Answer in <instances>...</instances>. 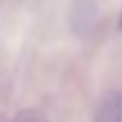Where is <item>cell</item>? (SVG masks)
Here are the masks:
<instances>
[{"mask_svg": "<svg viewBox=\"0 0 122 122\" xmlns=\"http://www.w3.org/2000/svg\"><path fill=\"white\" fill-rule=\"evenodd\" d=\"M95 122H122V95L113 93L100 104Z\"/></svg>", "mask_w": 122, "mask_h": 122, "instance_id": "1", "label": "cell"}, {"mask_svg": "<svg viewBox=\"0 0 122 122\" xmlns=\"http://www.w3.org/2000/svg\"><path fill=\"white\" fill-rule=\"evenodd\" d=\"M120 30H122V16H120Z\"/></svg>", "mask_w": 122, "mask_h": 122, "instance_id": "2", "label": "cell"}]
</instances>
